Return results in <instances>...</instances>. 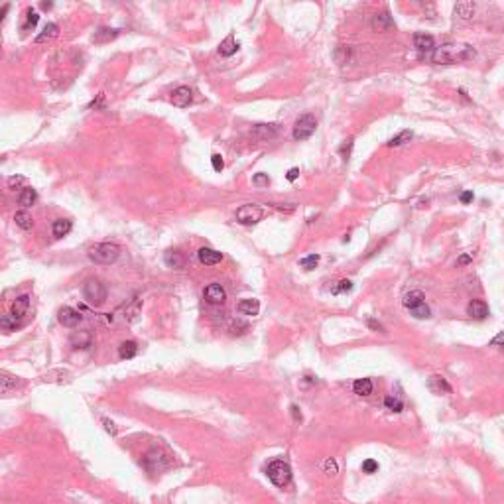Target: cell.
<instances>
[{
	"label": "cell",
	"instance_id": "obj_1",
	"mask_svg": "<svg viewBox=\"0 0 504 504\" xmlns=\"http://www.w3.org/2000/svg\"><path fill=\"white\" fill-rule=\"evenodd\" d=\"M474 57V49L467 43H445L437 49H433V61L435 63H457V61H469Z\"/></svg>",
	"mask_w": 504,
	"mask_h": 504
},
{
	"label": "cell",
	"instance_id": "obj_2",
	"mask_svg": "<svg viewBox=\"0 0 504 504\" xmlns=\"http://www.w3.org/2000/svg\"><path fill=\"white\" fill-rule=\"evenodd\" d=\"M120 256V246L114 242H98L89 248V258L96 264H114Z\"/></svg>",
	"mask_w": 504,
	"mask_h": 504
},
{
	"label": "cell",
	"instance_id": "obj_3",
	"mask_svg": "<svg viewBox=\"0 0 504 504\" xmlns=\"http://www.w3.org/2000/svg\"><path fill=\"white\" fill-rule=\"evenodd\" d=\"M106 295H108L106 285H104L98 278H89V280H85V284H83V297H85V301H87L89 305L100 307V305L106 301Z\"/></svg>",
	"mask_w": 504,
	"mask_h": 504
},
{
	"label": "cell",
	"instance_id": "obj_4",
	"mask_svg": "<svg viewBox=\"0 0 504 504\" xmlns=\"http://www.w3.org/2000/svg\"><path fill=\"white\" fill-rule=\"evenodd\" d=\"M266 474L268 478L276 484V486H287L289 480H291V467L285 463V461H272L266 469Z\"/></svg>",
	"mask_w": 504,
	"mask_h": 504
},
{
	"label": "cell",
	"instance_id": "obj_5",
	"mask_svg": "<svg viewBox=\"0 0 504 504\" xmlns=\"http://www.w3.org/2000/svg\"><path fill=\"white\" fill-rule=\"evenodd\" d=\"M169 463H171L169 455L163 453L159 447L150 449V451L146 453V457H144V467H146L150 472H159V471H163Z\"/></svg>",
	"mask_w": 504,
	"mask_h": 504
},
{
	"label": "cell",
	"instance_id": "obj_6",
	"mask_svg": "<svg viewBox=\"0 0 504 504\" xmlns=\"http://www.w3.org/2000/svg\"><path fill=\"white\" fill-rule=\"evenodd\" d=\"M315 128H317V120H315V116L313 114H301L297 120H295V124H293V140H297V142H301V140H307L313 132H315Z\"/></svg>",
	"mask_w": 504,
	"mask_h": 504
},
{
	"label": "cell",
	"instance_id": "obj_7",
	"mask_svg": "<svg viewBox=\"0 0 504 504\" xmlns=\"http://www.w3.org/2000/svg\"><path fill=\"white\" fill-rule=\"evenodd\" d=\"M264 211L258 205H242L240 209H236V220L240 224H256L262 219Z\"/></svg>",
	"mask_w": 504,
	"mask_h": 504
},
{
	"label": "cell",
	"instance_id": "obj_8",
	"mask_svg": "<svg viewBox=\"0 0 504 504\" xmlns=\"http://www.w3.org/2000/svg\"><path fill=\"white\" fill-rule=\"evenodd\" d=\"M203 295H205V301L211 303V305H222L224 299H226V291L220 284H209L205 287Z\"/></svg>",
	"mask_w": 504,
	"mask_h": 504
},
{
	"label": "cell",
	"instance_id": "obj_9",
	"mask_svg": "<svg viewBox=\"0 0 504 504\" xmlns=\"http://www.w3.org/2000/svg\"><path fill=\"white\" fill-rule=\"evenodd\" d=\"M57 319H59V323L63 325V327H67V329H73V327H77L79 325V321H81V313L77 311V309H73V307H61L59 309V313H57Z\"/></svg>",
	"mask_w": 504,
	"mask_h": 504
},
{
	"label": "cell",
	"instance_id": "obj_10",
	"mask_svg": "<svg viewBox=\"0 0 504 504\" xmlns=\"http://www.w3.org/2000/svg\"><path fill=\"white\" fill-rule=\"evenodd\" d=\"M28 309H30V295L28 293H22V295H18L14 301H12V305H10V317L12 319H22L26 313H28Z\"/></svg>",
	"mask_w": 504,
	"mask_h": 504
},
{
	"label": "cell",
	"instance_id": "obj_11",
	"mask_svg": "<svg viewBox=\"0 0 504 504\" xmlns=\"http://www.w3.org/2000/svg\"><path fill=\"white\" fill-rule=\"evenodd\" d=\"M20 386H22V380H18L16 376H12L8 372H0V396L14 394Z\"/></svg>",
	"mask_w": 504,
	"mask_h": 504
},
{
	"label": "cell",
	"instance_id": "obj_12",
	"mask_svg": "<svg viewBox=\"0 0 504 504\" xmlns=\"http://www.w3.org/2000/svg\"><path fill=\"white\" fill-rule=\"evenodd\" d=\"M193 100V93L189 87H177L173 93H171V102L173 106H179V108H185L189 106Z\"/></svg>",
	"mask_w": 504,
	"mask_h": 504
},
{
	"label": "cell",
	"instance_id": "obj_13",
	"mask_svg": "<svg viewBox=\"0 0 504 504\" xmlns=\"http://www.w3.org/2000/svg\"><path fill=\"white\" fill-rule=\"evenodd\" d=\"M197 258H199V262L205 264V266H215V264H219V262L222 260V254H220L219 250H213V248L203 246V248H199Z\"/></svg>",
	"mask_w": 504,
	"mask_h": 504
},
{
	"label": "cell",
	"instance_id": "obj_14",
	"mask_svg": "<svg viewBox=\"0 0 504 504\" xmlns=\"http://www.w3.org/2000/svg\"><path fill=\"white\" fill-rule=\"evenodd\" d=\"M467 313L476 319V321H482L488 317V305L482 301V299H472L469 305H467Z\"/></svg>",
	"mask_w": 504,
	"mask_h": 504
},
{
	"label": "cell",
	"instance_id": "obj_15",
	"mask_svg": "<svg viewBox=\"0 0 504 504\" xmlns=\"http://www.w3.org/2000/svg\"><path fill=\"white\" fill-rule=\"evenodd\" d=\"M413 45H415V49L419 53H431L435 49V41L427 33H415L413 35Z\"/></svg>",
	"mask_w": 504,
	"mask_h": 504
},
{
	"label": "cell",
	"instance_id": "obj_16",
	"mask_svg": "<svg viewBox=\"0 0 504 504\" xmlns=\"http://www.w3.org/2000/svg\"><path fill=\"white\" fill-rule=\"evenodd\" d=\"M427 388H429L433 394H445V392H451L449 382H447L443 376H439V374L429 376V380H427Z\"/></svg>",
	"mask_w": 504,
	"mask_h": 504
},
{
	"label": "cell",
	"instance_id": "obj_17",
	"mask_svg": "<svg viewBox=\"0 0 504 504\" xmlns=\"http://www.w3.org/2000/svg\"><path fill=\"white\" fill-rule=\"evenodd\" d=\"M236 309H238V313H242V315H250V317H254V315H258V311H260V301H258V299H254V297H248V299L238 301Z\"/></svg>",
	"mask_w": 504,
	"mask_h": 504
},
{
	"label": "cell",
	"instance_id": "obj_18",
	"mask_svg": "<svg viewBox=\"0 0 504 504\" xmlns=\"http://www.w3.org/2000/svg\"><path fill=\"white\" fill-rule=\"evenodd\" d=\"M163 262H165V266H167V268H175V270H179V268H183V266H185V256H183L179 250H167V252L163 254Z\"/></svg>",
	"mask_w": 504,
	"mask_h": 504
},
{
	"label": "cell",
	"instance_id": "obj_19",
	"mask_svg": "<svg viewBox=\"0 0 504 504\" xmlns=\"http://www.w3.org/2000/svg\"><path fill=\"white\" fill-rule=\"evenodd\" d=\"M392 26H394V20L390 18L388 12L374 14V18H372V30H376V32H386V30H390Z\"/></svg>",
	"mask_w": 504,
	"mask_h": 504
},
{
	"label": "cell",
	"instance_id": "obj_20",
	"mask_svg": "<svg viewBox=\"0 0 504 504\" xmlns=\"http://www.w3.org/2000/svg\"><path fill=\"white\" fill-rule=\"evenodd\" d=\"M238 51V41L234 39V35L230 33V35H226L220 43H219V53L222 55V57H230V55H234Z\"/></svg>",
	"mask_w": 504,
	"mask_h": 504
},
{
	"label": "cell",
	"instance_id": "obj_21",
	"mask_svg": "<svg viewBox=\"0 0 504 504\" xmlns=\"http://www.w3.org/2000/svg\"><path fill=\"white\" fill-rule=\"evenodd\" d=\"M71 220H67V219H57V220H53V224H51V232H53V236L55 238H63V236H67L69 232H71Z\"/></svg>",
	"mask_w": 504,
	"mask_h": 504
},
{
	"label": "cell",
	"instance_id": "obj_22",
	"mask_svg": "<svg viewBox=\"0 0 504 504\" xmlns=\"http://www.w3.org/2000/svg\"><path fill=\"white\" fill-rule=\"evenodd\" d=\"M91 343H93V335L89 331H77L75 335H71V345L75 348H87L91 346Z\"/></svg>",
	"mask_w": 504,
	"mask_h": 504
},
{
	"label": "cell",
	"instance_id": "obj_23",
	"mask_svg": "<svg viewBox=\"0 0 504 504\" xmlns=\"http://www.w3.org/2000/svg\"><path fill=\"white\" fill-rule=\"evenodd\" d=\"M423 291H419V289H411V291H408L406 295H404V299H402V303H404V307L406 309H413L415 305H419V303H423Z\"/></svg>",
	"mask_w": 504,
	"mask_h": 504
},
{
	"label": "cell",
	"instance_id": "obj_24",
	"mask_svg": "<svg viewBox=\"0 0 504 504\" xmlns=\"http://www.w3.org/2000/svg\"><path fill=\"white\" fill-rule=\"evenodd\" d=\"M118 33H120V30H114V28H100V30H96V32H94L93 41H96V43H104V41L114 39Z\"/></svg>",
	"mask_w": 504,
	"mask_h": 504
},
{
	"label": "cell",
	"instance_id": "obj_25",
	"mask_svg": "<svg viewBox=\"0 0 504 504\" xmlns=\"http://www.w3.org/2000/svg\"><path fill=\"white\" fill-rule=\"evenodd\" d=\"M254 132H256L258 138L270 140V138H274V136L278 134V124H256V126H254Z\"/></svg>",
	"mask_w": 504,
	"mask_h": 504
},
{
	"label": "cell",
	"instance_id": "obj_26",
	"mask_svg": "<svg viewBox=\"0 0 504 504\" xmlns=\"http://www.w3.org/2000/svg\"><path fill=\"white\" fill-rule=\"evenodd\" d=\"M35 199H37V193H35L33 187H24V189L20 191V195H18V203H20L24 209H28L30 205H33Z\"/></svg>",
	"mask_w": 504,
	"mask_h": 504
},
{
	"label": "cell",
	"instance_id": "obj_27",
	"mask_svg": "<svg viewBox=\"0 0 504 504\" xmlns=\"http://www.w3.org/2000/svg\"><path fill=\"white\" fill-rule=\"evenodd\" d=\"M136 352H138V346H136L134 341H124V343H120V346H118V356H120L122 360L134 358Z\"/></svg>",
	"mask_w": 504,
	"mask_h": 504
},
{
	"label": "cell",
	"instance_id": "obj_28",
	"mask_svg": "<svg viewBox=\"0 0 504 504\" xmlns=\"http://www.w3.org/2000/svg\"><path fill=\"white\" fill-rule=\"evenodd\" d=\"M14 220H16V224H18L20 228H24V230H30V228L33 226V219H32V215H30L26 209L18 211V213L14 215Z\"/></svg>",
	"mask_w": 504,
	"mask_h": 504
},
{
	"label": "cell",
	"instance_id": "obj_29",
	"mask_svg": "<svg viewBox=\"0 0 504 504\" xmlns=\"http://www.w3.org/2000/svg\"><path fill=\"white\" fill-rule=\"evenodd\" d=\"M352 390L358 396H368V394H372V380L370 378H358V380H354Z\"/></svg>",
	"mask_w": 504,
	"mask_h": 504
},
{
	"label": "cell",
	"instance_id": "obj_30",
	"mask_svg": "<svg viewBox=\"0 0 504 504\" xmlns=\"http://www.w3.org/2000/svg\"><path fill=\"white\" fill-rule=\"evenodd\" d=\"M59 33V26L57 24H53V22H49V24H45V28H43V32L39 33V35H35V43H41V41H47V39H51V37H55Z\"/></svg>",
	"mask_w": 504,
	"mask_h": 504
},
{
	"label": "cell",
	"instance_id": "obj_31",
	"mask_svg": "<svg viewBox=\"0 0 504 504\" xmlns=\"http://www.w3.org/2000/svg\"><path fill=\"white\" fill-rule=\"evenodd\" d=\"M455 14H457L459 18H463V20H469V18H472V14H474V4H472V2H457Z\"/></svg>",
	"mask_w": 504,
	"mask_h": 504
},
{
	"label": "cell",
	"instance_id": "obj_32",
	"mask_svg": "<svg viewBox=\"0 0 504 504\" xmlns=\"http://www.w3.org/2000/svg\"><path fill=\"white\" fill-rule=\"evenodd\" d=\"M411 138H413V132H411V130H402L400 134H396L394 138L388 140V146H390V148H394V146H404V144L410 142Z\"/></svg>",
	"mask_w": 504,
	"mask_h": 504
},
{
	"label": "cell",
	"instance_id": "obj_33",
	"mask_svg": "<svg viewBox=\"0 0 504 504\" xmlns=\"http://www.w3.org/2000/svg\"><path fill=\"white\" fill-rule=\"evenodd\" d=\"M384 406H386L388 410L396 411V413L404 410V404H402V400H400V398H394V396H386V398H384Z\"/></svg>",
	"mask_w": 504,
	"mask_h": 504
},
{
	"label": "cell",
	"instance_id": "obj_34",
	"mask_svg": "<svg viewBox=\"0 0 504 504\" xmlns=\"http://www.w3.org/2000/svg\"><path fill=\"white\" fill-rule=\"evenodd\" d=\"M410 313H411V317H415V319H427L429 317V307L425 305V303H419V305H415L413 309H410Z\"/></svg>",
	"mask_w": 504,
	"mask_h": 504
},
{
	"label": "cell",
	"instance_id": "obj_35",
	"mask_svg": "<svg viewBox=\"0 0 504 504\" xmlns=\"http://www.w3.org/2000/svg\"><path fill=\"white\" fill-rule=\"evenodd\" d=\"M317 264H319V256H317V254H309V256H305V258L299 260V266L305 268V270H313Z\"/></svg>",
	"mask_w": 504,
	"mask_h": 504
},
{
	"label": "cell",
	"instance_id": "obj_36",
	"mask_svg": "<svg viewBox=\"0 0 504 504\" xmlns=\"http://www.w3.org/2000/svg\"><path fill=\"white\" fill-rule=\"evenodd\" d=\"M0 327L6 329V331H16L20 327V323L16 319H12L10 315H6V317H0Z\"/></svg>",
	"mask_w": 504,
	"mask_h": 504
},
{
	"label": "cell",
	"instance_id": "obj_37",
	"mask_svg": "<svg viewBox=\"0 0 504 504\" xmlns=\"http://www.w3.org/2000/svg\"><path fill=\"white\" fill-rule=\"evenodd\" d=\"M37 22H39V14H37L33 8H30V10L26 12V26H28V28H35Z\"/></svg>",
	"mask_w": 504,
	"mask_h": 504
},
{
	"label": "cell",
	"instance_id": "obj_38",
	"mask_svg": "<svg viewBox=\"0 0 504 504\" xmlns=\"http://www.w3.org/2000/svg\"><path fill=\"white\" fill-rule=\"evenodd\" d=\"M26 183V177L24 175H12V177H8V189H20L22 185Z\"/></svg>",
	"mask_w": 504,
	"mask_h": 504
},
{
	"label": "cell",
	"instance_id": "obj_39",
	"mask_svg": "<svg viewBox=\"0 0 504 504\" xmlns=\"http://www.w3.org/2000/svg\"><path fill=\"white\" fill-rule=\"evenodd\" d=\"M352 289V282L350 280H341L339 285L333 287V293H341V291H350Z\"/></svg>",
	"mask_w": 504,
	"mask_h": 504
},
{
	"label": "cell",
	"instance_id": "obj_40",
	"mask_svg": "<svg viewBox=\"0 0 504 504\" xmlns=\"http://www.w3.org/2000/svg\"><path fill=\"white\" fill-rule=\"evenodd\" d=\"M323 469H325V472H327L329 476H335L337 471H339V469H337V463H335L333 459H327V461L323 463Z\"/></svg>",
	"mask_w": 504,
	"mask_h": 504
},
{
	"label": "cell",
	"instance_id": "obj_41",
	"mask_svg": "<svg viewBox=\"0 0 504 504\" xmlns=\"http://www.w3.org/2000/svg\"><path fill=\"white\" fill-rule=\"evenodd\" d=\"M211 163H213V169H215V171H220V169L224 167V161H222L220 154H213V156H211Z\"/></svg>",
	"mask_w": 504,
	"mask_h": 504
},
{
	"label": "cell",
	"instance_id": "obj_42",
	"mask_svg": "<svg viewBox=\"0 0 504 504\" xmlns=\"http://www.w3.org/2000/svg\"><path fill=\"white\" fill-rule=\"evenodd\" d=\"M362 471H364V472H376V471H378V463H376L374 459H366V461L362 463Z\"/></svg>",
	"mask_w": 504,
	"mask_h": 504
},
{
	"label": "cell",
	"instance_id": "obj_43",
	"mask_svg": "<svg viewBox=\"0 0 504 504\" xmlns=\"http://www.w3.org/2000/svg\"><path fill=\"white\" fill-rule=\"evenodd\" d=\"M252 183L262 187V185H268V183H270V177H268L266 173H256V175L252 177Z\"/></svg>",
	"mask_w": 504,
	"mask_h": 504
},
{
	"label": "cell",
	"instance_id": "obj_44",
	"mask_svg": "<svg viewBox=\"0 0 504 504\" xmlns=\"http://www.w3.org/2000/svg\"><path fill=\"white\" fill-rule=\"evenodd\" d=\"M472 262V256L471 254H461L459 258H457V266H467V264H471Z\"/></svg>",
	"mask_w": 504,
	"mask_h": 504
},
{
	"label": "cell",
	"instance_id": "obj_45",
	"mask_svg": "<svg viewBox=\"0 0 504 504\" xmlns=\"http://www.w3.org/2000/svg\"><path fill=\"white\" fill-rule=\"evenodd\" d=\"M102 423H104V429L110 433V435H116V425L110 421V419H106V417H102Z\"/></svg>",
	"mask_w": 504,
	"mask_h": 504
},
{
	"label": "cell",
	"instance_id": "obj_46",
	"mask_svg": "<svg viewBox=\"0 0 504 504\" xmlns=\"http://www.w3.org/2000/svg\"><path fill=\"white\" fill-rule=\"evenodd\" d=\"M459 199H461V203H463V205H467V203H471V201L474 199V195H472V191H463Z\"/></svg>",
	"mask_w": 504,
	"mask_h": 504
},
{
	"label": "cell",
	"instance_id": "obj_47",
	"mask_svg": "<svg viewBox=\"0 0 504 504\" xmlns=\"http://www.w3.org/2000/svg\"><path fill=\"white\" fill-rule=\"evenodd\" d=\"M297 177H299V169H297V167H291V169L285 173V179H287V181H295Z\"/></svg>",
	"mask_w": 504,
	"mask_h": 504
},
{
	"label": "cell",
	"instance_id": "obj_48",
	"mask_svg": "<svg viewBox=\"0 0 504 504\" xmlns=\"http://www.w3.org/2000/svg\"><path fill=\"white\" fill-rule=\"evenodd\" d=\"M350 148H352V140L348 138V140H346V144H343V148H341V154H343V158H345V159L348 158V150H350Z\"/></svg>",
	"mask_w": 504,
	"mask_h": 504
},
{
	"label": "cell",
	"instance_id": "obj_49",
	"mask_svg": "<svg viewBox=\"0 0 504 504\" xmlns=\"http://www.w3.org/2000/svg\"><path fill=\"white\" fill-rule=\"evenodd\" d=\"M366 323H368V327H370V329H374V331H380V333H384V327H382V325H380L378 321H374V319H368Z\"/></svg>",
	"mask_w": 504,
	"mask_h": 504
},
{
	"label": "cell",
	"instance_id": "obj_50",
	"mask_svg": "<svg viewBox=\"0 0 504 504\" xmlns=\"http://www.w3.org/2000/svg\"><path fill=\"white\" fill-rule=\"evenodd\" d=\"M289 410H291V415H293V419H295V421H299V419H301V411H299V408H297V406H291Z\"/></svg>",
	"mask_w": 504,
	"mask_h": 504
},
{
	"label": "cell",
	"instance_id": "obj_51",
	"mask_svg": "<svg viewBox=\"0 0 504 504\" xmlns=\"http://www.w3.org/2000/svg\"><path fill=\"white\" fill-rule=\"evenodd\" d=\"M8 10H10V4H4V6L0 8V22H2V20H4V16L8 14Z\"/></svg>",
	"mask_w": 504,
	"mask_h": 504
},
{
	"label": "cell",
	"instance_id": "obj_52",
	"mask_svg": "<svg viewBox=\"0 0 504 504\" xmlns=\"http://www.w3.org/2000/svg\"><path fill=\"white\" fill-rule=\"evenodd\" d=\"M102 98H104V94H102V93H100V94H98V98H96V100H93V102H91V106H94V108H96V106H100V104H102Z\"/></svg>",
	"mask_w": 504,
	"mask_h": 504
},
{
	"label": "cell",
	"instance_id": "obj_53",
	"mask_svg": "<svg viewBox=\"0 0 504 504\" xmlns=\"http://www.w3.org/2000/svg\"><path fill=\"white\" fill-rule=\"evenodd\" d=\"M500 343H502V333H500V335H496V337H494V341H492V345H494V346H500Z\"/></svg>",
	"mask_w": 504,
	"mask_h": 504
},
{
	"label": "cell",
	"instance_id": "obj_54",
	"mask_svg": "<svg viewBox=\"0 0 504 504\" xmlns=\"http://www.w3.org/2000/svg\"><path fill=\"white\" fill-rule=\"evenodd\" d=\"M41 8H43V10H49V8H51V4H49V2H41Z\"/></svg>",
	"mask_w": 504,
	"mask_h": 504
}]
</instances>
